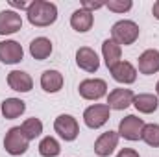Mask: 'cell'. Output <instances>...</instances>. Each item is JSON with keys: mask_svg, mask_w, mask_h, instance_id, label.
Here are the masks:
<instances>
[{"mask_svg": "<svg viewBox=\"0 0 159 157\" xmlns=\"http://www.w3.org/2000/svg\"><path fill=\"white\" fill-rule=\"evenodd\" d=\"M26 15H28L30 24H34L37 28H46V26L56 22V19H57V6L54 2L35 0V2L30 4Z\"/></svg>", "mask_w": 159, "mask_h": 157, "instance_id": "6da1fadb", "label": "cell"}, {"mask_svg": "<svg viewBox=\"0 0 159 157\" xmlns=\"http://www.w3.org/2000/svg\"><path fill=\"white\" fill-rule=\"evenodd\" d=\"M111 39L115 43H119L120 46H129L133 44L135 41L139 39V26L133 22V20H119L113 24L111 28Z\"/></svg>", "mask_w": 159, "mask_h": 157, "instance_id": "7a4b0ae2", "label": "cell"}, {"mask_svg": "<svg viewBox=\"0 0 159 157\" xmlns=\"http://www.w3.org/2000/svg\"><path fill=\"white\" fill-rule=\"evenodd\" d=\"M28 144H30V141L24 137L20 126H15V128H11V129L6 133L4 148H6V152H7L9 155H22V154H26Z\"/></svg>", "mask_w": 159, "mask_h": 157, "instance_id": "3957f363", "label": "cell"}, {"mask_svg": "<svg viewBox=\"0 0 159 157\" xmlns=\"http://www.w3.org/2000/svg\"><path fill=\"white\" fill-rule=\"evenodd\" d=\"M54 129L67 142L76 141V137L80 135L78 120L72 117V115H59V117L56 118V122H54Z\"/></svg>", "mask_w": 159, "mask_h": 157, "instance_id": "277c9868", "label": "cell"}, {"mask_svg": "<svg viewBox=\"0 0 159 157\" xmlns=\"http://www.w3.org/2000/svg\"><path fill=\"white\" fill-rule=\"evenodd\" d=\"M143 128H144V120L135 115H128L120 120L119 124V137H124L126 141H139L141 139V133H143Z\"/></svg>", "mask_w": 159, "mask_h": 157, "instance_id": "5b68a950", "label": "cell"}, {"mask_svg": "<svg viewBox=\"0 0 159 157\" xmlns=\"http://www.w3.org/2000/svg\"><path fill=\"white\" fill-rule=\"evenodd\" d=\"M109 111L111 109L107 107V104H94V105L87 107L83 113V120H85L87 128H91V129L102 128L109 120Z\"/></svg>", "mask_w": 159, "mask_h": 157, "instance_id": "8992f818", "label": "cell"}, {"mask_svg": "<svg viewBox=\"0 0 159 157\" xmlns=\"http://www.w3.org/2000/svg\"><path fill=\"white\" fill-rule=\"evenodd\" d=\"M78 91H80V96L85 98V100H100L107 92V83L104 79H98V78L83 79L80 83Z\"/></svg>", "mask_w": 159, "mask_h": 157, "instance_id": "52a82bcc", "label": "cell"}, {"mask_svg": "<svg viewBox=\"0 0 159 157\" xmlns=\"http://www.w3.org/2000/svg\"><path fill=\"white\" fill-rule=\"evenodd\" d=\"M24 57V50L17 41H2L0 43V61L6 65L20 63Z\"/></svg>", "mask_w": 159, "mask_h": 157, "instance_id": "ba28073f", "label": "cell"}, {"mask_svg": "<svg viewBox=\"0 0 159 157\" xmlns=\"http://www.w3.org/2000/svg\"><path fill=\"white\" fill-rule=\"evenodd\" d=\"M133 98H135V94L131 89H113L107 94V107L122 111L133 104Z\"/></svg>", "mask_w": 159, "mask_h": 157, "instance_id": "9c48e42d", "label": "cell"}, {"mask_svg": "<svg viewBox=\"0 0 159 157\" xmlns=\"http://www.w3.org/2000/svg\"><path fill=\"white\" fill-rule=\"evenodd\" d=\"M76 65L85 72H96L100 69V59L96 52L89 46H81L76 52Z\"/></svg>", "mask_w": 159, "mask_h": 157, "instance_id": "30bf717a", "label": "cell"}, {"mask_svg": "<svg viewBox=\"0 0 159 157\" xmlns=\"http://www.w3.org/2000/svg\"><path fill=\"white\" fill-rule=\"evenodd\" d=\"M117 144H119V133L109 129V131L102 133V135L96 139V142H94V152H96V155H100V157H107L115 152Z\"/></svg>", "mask_w": 159, "mask_h": 157, "instance_id": "8fae6325", "label": "cell"}, {"mask_svg": "<svg viewBox=\"0 0 159 157\" xmlns=\"http://www.w3.org/2000/svg\"><path fill=\"white\" fill-rule=\"evenodd\" d=\"M20 28H22V19L17 11H11V9L0 11V35L17 34Z\"/></svg>", "mask_w": 159, "mask_h": 157, "instance_id": "7c38bea8", "label": "cell"}, {"mask_svg": "<svg viewBox=\"0 0 159 157\" xmlns=\"http://www.w3.org/2000/svg\"><path fill=\"white\" fill-rule=\"evenodd\" d=\"M137 63H139V72L141 74L150 76V74L159 72V50H154V48L144 50L139 56V61Z\"/></svg>", "mask_w": 159, "mask_h": 157, "instance_id": "4fadbf2b", "label": "cell"}, {"mask_svg": "<svg viewBox=\"0 0 159 157\" xmlns=\"http://www.w3.org/2000/svg\"><path fill=\"white\" fill-rule=\"evenodd\" d=\"M111 70V76L115 81L119 83H124V85H129L137 79V69L129 63V61H119Z\"/></svg>", "mask_w": 159, "mask_h": 157, "instance_id": "5bb4252c", "label": "cell"}, {"mask_svg": "<svg viewBox=\"0 0 159 157\" xmlns=\"http://www.w3.org/2000/svg\"><path fill=\"white\" fill-rule=\"evenodd\" d=\"M7 85L17 92H30L34 87V79L24 70H11L7 74Z\"/></svg>", "mask_w": 159, "mask_h": 157, "instance_id": "9a60e30c", "label": "cell"}, {"mask_svg": "<svg viewBox=\"0 0 159 157\" xmlns=\"http://www.w3.org/2000/svg\"><path fill=\"white\" fill-rule=\"evenodd\" d=\"M93 24H94V17H93V13L91 11H87V9H76L74 13H72V17H70V26L80 32V34H85V32H89L91 28H93Z\"/></svg>", "mask_w": 159, "mask_h": 157, "instance_id": "2e32d148", "label": "cell"}, {"mask_svg": "<svg viewBox=\"0 0 159 157\" xmlns=\"http://www.w3.org/2000/svg\"><path fill=\"white\" fill-rule=\"evenodd\" d=\"M41 87H43L44 92H50V94L61 91V87H63V74L57 72V70H44L41 74Z\"/></svg>", "mask_w": 159, "mask_h": 157, "instance_id": "e0dca14e", "label": "cell"}, {"mask_svg": "<svg viewBox=\"0 0 159 157\" xmlns=\"http://www.w3.org/2000/svg\"><path fill=\"white\" fill-rule=\"evenodd\" d=\"M102 54H104V59H106L107 69H113V67L120 61L122 46H120L119 43H115L113 39H106L102 43Z\"/></svg>", "mask_w": 159, "mask_h": 157, "instance_id": "ac0fdd59", "label": "cell"}, {"mask_svg": "<svg viewBox=\"0 0 159 157\" xmlns=\"http://www.w3.org/2000/svg\"><path fill=\"white\" fill-rule=\"evenodd\" d=\"M133 105H135V109H137L139 113L150 115V113H154L159 107V100H157V96H154V94L143 92V94H135Z\"/></svg>", "mask_w": 159, "mask_h": 157, "instance_id": "d6986e66", "label": "cell"}, {"mask_svg": "<svg viewBox=\"0 0 159 157\" xmlns=\"http://www.w3.org/2000/svg\"><path fill=\"white\" fill-rule=\"evenodd\" d=\"M26 111V102H22L20 98H6L2 102V115L7 120L19 118Z\"/></svg>", "mask_w": 159, "mask_h": 157, "instance_id": "ffe728a7", "label": "cell"}, {"mask_svg": "<svg viewBox=\"0 0 159 157\" xmlns=\"http://www.w3.org/2000/svg\"><path fill=\"white\" fill-rule=\"evenodd\" d=\"M30 54L34 59L44 61L50 54H52V41L46 37H37L30 43Z\"/></svg>", "mask_w": 159, "mask_h": 157, "instance_id": "44dd1931", "label": "cell"}, {"mask_svg": "<svg viewBox=\"0 0 159 157\" xmlns=\"http://www.w3.org/2000/svg\"><path fill=\"white\" fill-rule=\"evenodd\" d=\"M20 129H22V133H24V137L28 141H34V139H37L41 133H43V122H41L39 118L32 117V118H28V120L22 122Z\"/></svg>", "mask_w": 159, "mask_h": 157, "instance_id": "7402d4cb", "label": "cell"}, {"mask_svg": "<svg viewBox=\"0 0 159 157\" xmlns=\"http://www.w3.org/2000/svg\"><path fill=\"white\" fill-rule=\"evenodd\" d=\"M59 152H61V146L54 137H44L39 142V154L43 157H57Z\"/></svg>", "mask_w": 159, "mask_h": 157, "instance_id": "603a6c76", "label": "cell"}, {"mask_svg": "<svg viewBox=\"0 0 159 157\" xmlns=\"http://www.w3.org/2000/svg\"><path fill=\"white\" fill-rule=\"evenodd\" d=\"M141 139L152 146V148H159V124H144Z\"/></svg>", "mask_w": 159, "mask_h": 157, "instance_id": "cb8c5ba5", "label": "cell"}, {"mask_svg": "<svg viewBox=\"0 0 159 157\" xmlns=\"http://www.w3.org/2000/svg\"><path fill=\"white\" fill-rule=\"evenodd\" d=\"M131 6H133L131 0H109V2H106V7L109 11H115V13H126L131 9Z\"/></svg>", "mask_w": 159, "mask_h": 157, "instance_id": "d4e9b609", "label": "cell"}, {"mask_svg": "<svg viewBox=\"0 0 159 157\" xmlns=\"http://www.w3.org/2000/svg\"><path fill=\"white\" fill-rule=\"evenodd\" d=\"M106 4L104 2H87V0H83L81 2V9H87V11H94V9H100V7H104Z\"/></svg>", "mask_w": 159, "mask_h": 157, "instance_id": "484cf974", "label": "cell"}, {"mask_svg": "<svg viewBox=\"0 0 159 157\" xmlns=\"http://www.w3.org/2000/svg\"><path fill=\"white\" fill-rule=\"evenodd\" d=\"M117 157H139V152L137 150H131V148H124V150L119 152Z\"/></svg>", "mask_w": 159, "mask_h": 157, "instance_id": "4316f807", "label": "cell"}, {"mask_svg": "<svg viewBox=\"0 0 159 157\" xmlns=\"http://www.w3.org/2000/svg\"><path fill=\"white\" fill-rule=\"evenodd\" d=\"M9 6H11V7H17V9H26V11H28V7H30V4H26V2H13V0L9 2Z\"/></svg>", "mask_w": 159, "mask_h": 157, "instance_id": "83f0119b", "label": "cell"}, {"mask_svg": "<svg viewBox=\"0 0 159 157\" xmlns=\"http://www.w3.org/2000/svg\"><path fill=\"white\" fill-rule=\"evenodd\" d=\"M152 13H154V17L159 20V0L154 4V7H152Z\"/></svg>", "mask_w": 159, "mask_h": 157, "instance_id": "f1b7e54d", "label": "cell"}, {"mask_svg": "<svg viewBox=\"0 0 159 157\" xmlns=\"http://www.w3.org/2000/svg\"><path fill=\"white\" fill-rule=\"evenodd\" d=\"M156 91H157V96H159V81H157V85H156Z\"/></svg>", "mask_w": 159, "mask_h": 157, "instance_id": "f546056e", "label": "cell"}]
</instances>
